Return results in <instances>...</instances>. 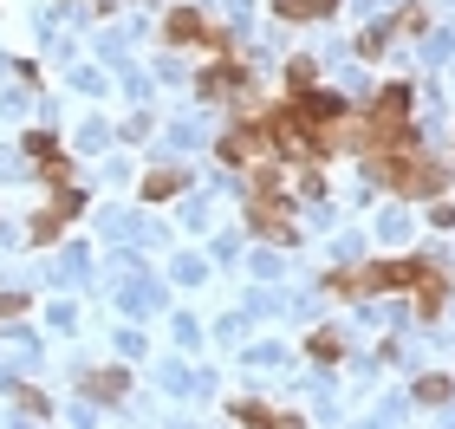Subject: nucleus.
Instances as JSON below:
<instances>
[{
	"instance_id": "7ed1b4c3",
	"label": "nucleus",
	"mask_w": 455,
	"mask_h": 429,
	"mask_svg": "<svg viewBox=\"0 0 455 429\" xmlns=\"http://www.w3.org/2000/svg\"><path fill=\"white\" fill-rule=\"evenodd\" d=\"M85 391H92V397H117V391H124V371H111V377H85Z\"/></svg>"
},
{
	"instance_id": "f03ea898",
	"label": "nucleus",
	"mask_w": 455,
	"mask_h": 429,
	"mask_svg": "<svg viewBox=\"0 0 455 429\" xmlns=\"http://www.w3.org/2000/svg\"><path fill=\"white\" fill-rule=\"evenodd\" d=\"M196 33H202L196 13H170V39H196Z\"/></svg>"
},
{
	"instance_id": "f257e3e1",
	"label": "nucleus",
	"mask_w": 455,
	"mask_h": 429,
	"mask_svg": "<svg viewBox=\"0 0 455 429\" xmlns=\"http://www.w3.org/2000/svg\"><path fill=\"white\" fill-rule=\"evenodd\" d=\"M339 0H280V13L286 20H313V13H332Z\"/></svg>"
}]
</instances>
